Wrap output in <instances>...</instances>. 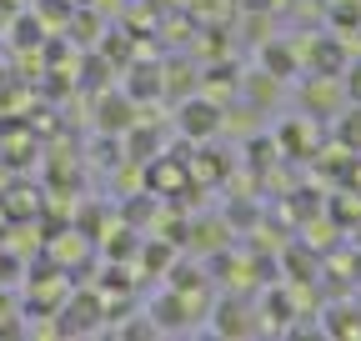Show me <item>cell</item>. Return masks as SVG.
Returning a JSON list of instances; mask_svg holds the SVG:
<instances>
[{"instance_id": "6da1fadb", "label": "cell", "mask_w": 361, "mask_h": 341, "mask_svg": "<svg viewBox=\"0 0 361 341\" xmlns=\"http://www.w3.org/2000/svg\"><path fill=\"white\" fill-rule=\"evenodd\" d=\"M346 101V91H341V80L331 75V70H322V75H311L306 85H301V106L306 111H316V116H336V106Z\"/></svg>"}, {"instance_id": "7a4b0ae2", "label": "cell", "mask_w": 361, "mask_h": 341, "mask_svg": "<svg viewBox=\"0 0 361 341\" xmlns=\"http://www.w3.org/2000/svg\"><path fill=\"white\" fill-rule=\"evenodd\" d=\"M180 131L196 136V141L216 136V131H221V106H211V101H186V111H180Z\"/></svg>"}, {"instance_id": "3957f363", "label": "cell", "mask_w": 361, "mask_h": 341, "mask_svg": "<svg viewBox=\"0 0 361 341\" xmlns=\"http://www.w3.org/2000/svg\"><path fill=\"white\" fill-rule=\"evenodd\" d=\"M216 331H221V336H251V331H256V321H251V311H246V306L226 302V306H221V321H216Z\"/></svg>"}, {"instance_id": "277c9868", "label": "cell", "mask_w": 361, "mask_h": 341, "mask_svg": "<svg viewBox=\"0 0 361 341\" xmlns=\"http://www.w3.org/2000/svg\"><path fill=\"white\" fill-rule=\"evenodd\" d=\"M161 91L186 101V96L196 91V70H191V66H166V70H161Z\"/></svg>"}, {"instance_id": "5b68a950", "label": "cell", "mask_w": 361, "mask_h": 341, "mask_svg": "<svg viewBox=\"0 0 361 341\" xmlns=\"http://www.w3.org/2000/svg\"><path fill=\"white\" fill-rule=\"evenodd\" d=\"M130 96H135V101L161 96V70H156V66H135V70H130Z\"/></svg>"}, {"instance_id": "8992f818", "label": "cell", "mask_w": 361, "mask_h": 341, "mask_svg": "<svg viewBox=\"0 0 361 341\" xmlns=\"http://www.w3.org/2000/svg\"><path fill=\"white\" fill-rule=\"evenodd\" d=\"M130 116H135V111H130L126 101L106 96V101H101V131H126V125H130Z\"/></svg>"}, {"instance_id": "52a82bcc", "label": "cell", "mask_w": 361, "mask_h": 341, "mask_svg": "<svg viewBox=\"0 0 361 341\" xmlns=\"http://www.w3.org/2000/svg\"><path fill=\"white\" fill-rule=\"evenodd\" d=\"M96 321H101V306H90L85 296H80V302H75V306L66 311V326H61V331H90Z\"/></svg>"}, {"instance_id": "ba28073f", "label": "cell", "mask_w": 361, "mask_h": 341, "mask_svg": "<svg viewBox=\"0 0 361 341\" xmlns=\"http://www.w3.org/2000/svg\"><path fill=\"white\" fill-rule=\"evenodd\" d=\"M271 80H276V75H251L246 80V106H271V101H276V85H271Z\"/></svg>"}, {"instance_id": "9c48e42d", "label": "cell", "mask_w": 361, "mask_h": 341, "mask_svg": "<svg viewBox=\"0 0 361 341\" xmlns=\"http://www.w3.org/2000/svg\"><path fill=\"white\" fill-rule=\"evenodd\" d=\"M266 66H271V75H291L296 70V46L286 51V46H276V40H266Z\"/></svg>"}, {"instance_id": "30bf717a", "label": "cell", "mask_w": 361, "mask_h": 341, "mask_svg": "<svg viewBox=\"0 0 361 341\" xmlns=\"http://www.w3.org/2000/svg\"><path fill=\"white\" fill-rule=\"evenodd\" d=\"M191 236V246H201V251H221L226 246V226H216V221H201L196 231H186Z\"/></svg>"}, {"instance_id": "8fae6325", "label": "cell", "mask_w": 361, "mask_h": 341, "mask_svg": "<svg viewBox=\"0 0 361 341\" xmlns=\"http://www.w3.org/2000/svg\"><path fill=\"white\" fill-rule=\"evenodd\" d=\"M196 161H201V166H196V176H201V181H221L226 170H231V166H226V151H201Z\"/></svg>"}, {"instance_id": "7c38bea8", "label": "cell", "mask_w": 361, "mask_h": 341, "mask_svg": "<svg viewBox=\"0 0 361 341\" xmlns=\"http://www.w3.org/2000/svg\"><path fill=\"white\" fill-rule=\"evenodd\" d=\"M206 101H211V106H226V101H231V70H211V75H206Z\"/></svg>"}, {"instance_id": "4fadbf2b", "label": "cell", "mask_w": 361, "mask_h": 341, "mask_svg": "<svg viewBox=\"0 0 361 341\" xmlns=\"http://www.w3.org/2000/svg\"><path fill=\"white\" fill-rule=\"evenodd\" d=\"M201 20H211L216 16V25H226V20H231V0H196V6H191Z\"/></svg>"}, {"instance_id": "5bb4252c", "label": "cell", "mask_w": 361, "mask_h": 341, "mask_svg": "<svg viewBox=\"0 0 361 341\" xmlns=\"http://www.w3.org/2000/svg\"><path fill=\"white\" fill-rule=\"evenodd\" d=\"M281 151L306 156V151H311V131H306V125H286V131H281Z\"/></svg>"}, {"instance_id": "9a60e30c", "label": "cell", "mask_w": 361, "mask_h": 341, "mask_svg": "<svg viewBox=\"0 0 361 341\" xmlns=\"http://www.w3.org/2000/svg\"><path fill=\"white\" fill-rule=\"evenodd\" d=\"M226 51H231V46H226V30H221V25H216V30H201V56L226 61Z\"/></svg>"}, {"instance_id": "2e32d148", "label": "cell", "mask_w": 361, "mask_h": 341, "mask_svg": "<svg viewBox=\"0 0 361 341\" xmlns=\"http://www.w3.org/2000/svg\"><path fill=\"white\" fill-rule=\"evenodd\" d=\"M341 146H346V151H361V106L341 120Z\"/></svg>"}, {"instance_id": "e0dca14e", "label": "cell", "mask_w": 361, "mask_h": 341, "mask_svg": "<svg viewBox=\"0 0 361 341\" xmlns=\"http://www.w3.org/2000/svg\"><path fill=\"white\" fill-rule=\"evenodd\" d=\"M151 176H156V186H166V191H176L180 181H186V170H180V166H176V170H171V166H156V170H151Z\"/></svg>"}, {"instance_id": "ac0fdd59", "label": "cell", "mask_w": 361, "mask_h": 341, "mask_svg": "<svg viewBox=\"0 0 361 341\" xmlns=\"http://www.w3.org/2000/svg\"><path fill=\"white\" fill-rule=\"evenodd\" d=\"M341 91H346V101H356L361 106V61L346 70V80H341Z\"/></svg>"}, {"instance_id": "d6986e66", "label": "cell", "mask_w": 361, "mask_h": 341, "mask_svg": "<svg viewBox=\"0 0 361 341\" xmlns=\"http://www.w3.org/2000/svg\"><path fill=\"white\" fill-rule=\"evenodd\" d=\"M106 56H111V61H126V35H111V40H106Z\"/></svg>"}, {"instance_id": "ffe728a7", "label": "cell", "mask_w": 361, "mask_h": 341, "mask_svg": "<svg viewBox=\"0 0 361 341\" xmlns=\"http://www.w3.org/2000/svg\"><path fill=\"white\" fill-rule=\"evenodd\" d=\"M281 0H251V11H276Z\"/></svg>"}, {"instance_id": "44dd1931", "label": "cell", "mask_w": 361, "mask_h": 341, "mask_svg": "<svg viewBox=\"0 0 361 341\" xmlns=\"http://www.w3.org/2000/svg\"><path fill=\"white\" fill-rule=\"evenodd\" d=\"M96 6H101V11H116V6H121V0H96Z\"/></svg>"}, {"instance_id": "7402d4cb", "label": "cell", "mask_w": 361, "mask_h": 341, "mask_svg": "<svg viewBox=\"0 0 361 341\" xmlns=\"http://www.w3.org/2000/svg\"><path fill=\"white\" fill-rule=\"evenodd\" d=\"M0 316H6V296H0Z\"/></svg>"}]
</instances>
